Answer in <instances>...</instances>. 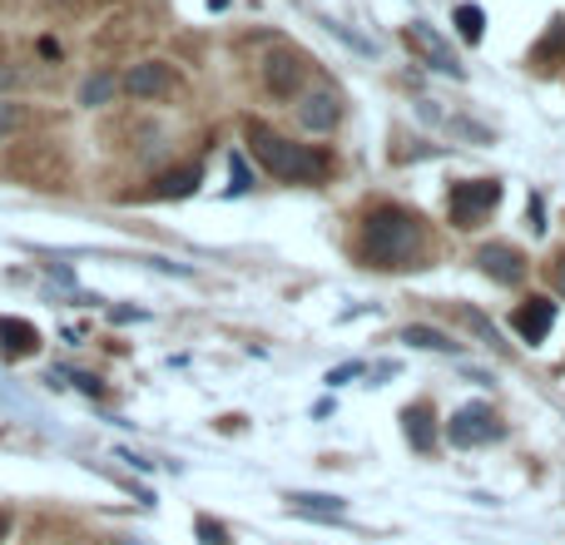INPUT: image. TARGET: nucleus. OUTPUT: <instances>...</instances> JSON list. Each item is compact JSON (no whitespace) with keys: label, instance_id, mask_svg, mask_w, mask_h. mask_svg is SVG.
<instances>
[{"label":"nucleus","instance_id":"1","mask_svg":"<svg viewBox=\"0 0 565 545\" xmlns=\"http://www.w3.org/2000/svg\"><path fill=\"white\" fill-rule=\"evenodd\" d=\"M362 248H367L372 268H417L422 254H427V234H422V218L412 209L397 204H377L367 214V234H362Z\"/></svg>","mask_w":565,"mask_h":545},{"label":"nucleus","instance_id":"2","mask_svg":"<svg viewBox=\"0 0 565 545\" xmlns=\"http://www.w3.org/2000/svg\"><path fill=\"white\" fill-rule=\"evenodd\" d=\"M244 139H248V149H254L258 164H264L274 179H282V184H318V179L328 174V159H322L318 149L292 145V139L274 135L268 125H258V119H248Z\"/></svg>","mask_w":565,"mask_h":545},{"label":"nucleus","instance_id":"3","mask_svg":"<svg viewBox=\"0 0 565 545\" xmlns=\"http://www.w3.org/2000/svg\"><path fill=\"white\" fill-rule=\"evenodd\" d=\"M497 204H501V184H497V179H467V184H451L447 218L461 228V234H471V228H481L491 214H497Z\"/></svg>","mask_w":565,"mask_h":545},{"label":"nucleus","instance_id":"4","mask_svg":"<svg viewBox=\"0 0 565 545\" xmlns=\"http://www.w3.org/2000/svg\"><path fill=\"white\" fill-rule=\"evenodd\" d=\"M402 40H407L412 55H422V65H431L437 75H451V79H467V70H461V60L451 55V45L441 40L437 25H427V20H412L407 30H402Z\"/></svg>","mask_w":565,"mask_h":545},{"label":"nucleus","instance_id":"5","mask_svg":"<svg viewBox=\"0 0 565 545\" xmlns=\"http://www.w3.org/2000/svg\"><path fill=\"white\" fill-rule=\"evenodd\" d=\"M491 437H501V427H497V417H491L487 402H467L461 412H451V421H447L451 447L471 451V447H481V441H491Z\"/></svg>","mask_w":565,"mask_h":545},{"label":"nucleus","instance_id":"6","mask_svg":"<svg viewBox=\"0 0 565 545\" xmlns=\"http://www.w3.org/2000/svg\"><path fill=\"white\" fill-rule=\"evenodd\" d=\"M302 75H308V60L298 55V50H274V55L264 60V85H268V95H278V99H292L302 89Z\"/></svg>","mask_w":565,"mask_h":545},{"label":"nucleus","instance_id":"7","mask_svg":"<svg viewBox=\"0 0 565 545\" xmlns=\"http://www.w3.org/2000/svg\"><path fill=\"white\" fill-rule=\"evenodd\" d=\"M477 264H481V272H487L491 282H501V288H516V282L526 278V258H521L511 244H487L477 254Z\"/></svg>","mask_w":565,"mask_h":545},{"label":"nucleus","instance_id":"8","mask_svg":"<svg viewBox=\"0 0 565 545\" xmlns=\"http://www.w3.org/2000/svg\"><path fill=\"white\" fill-rule=\"evenodd\" d=\"M511 328H516L521 342H531V348H536V342H546L551 328H556V302H551V298H526L516 308V318H511Z\"/></svg>","mask_w":565,"mask_h":545},{"label":"nucleus","instance_id":"9","mask_svg":"<svg viewBox=\"0 0 565 545\" xmlns=\"http://www.w3.org/2000/svg\"><path fill=\"white\" fill-rule=\"evenodd\" d=\"M338 115H342V105L332 89H308V95L298 99V125L308 129V135H328V129L338 125Z\"/></svg>","mask_w":565,"mask_h":545},{"label":"nucleus","instance_id":"10","mask_svg":"<svg viewBox=\"0 0 565 545\" xmlns=\"http://www.w3.org/2000/svg\"><path fill=\"white\" fill-rule=\"evenodd\" d=\"M119 85L135 99H164L169 89H174V75H169V65H159V60H145V65H135Z\"/></svg>","mask_w":565,"mask_h":545},{"label":"nucleus","instance_id":"11","mask_svg":"<svg viewBox=\"0 0 565 545\" xmlns=\"http://www.w3.org/2000/svg\"><path fill=\"white\" fill-rule=\"evenodd\" d=\"M402 431H407V447L427 457V451L437 447V417H431V402H412V407L402 412Z\"/></svg>","mask_w":565,"mask_h":545},{"label":"nucleus","instance_id":"12","mask_svg":"<svg viewBox=\"0 0 565 545\" xmlns=\"http://www.w3.org/2000/svg\"><path fill=\"white\" fill-rule=\"evenodd\" d=\"M0 352H6V357H35L40 328L25 318H0Z\"/></svg>","mask_w":565,"mask_h":545},{"label":"nucleus","instance_id":"13","mask_svg":"<svg viewBox=\"0 0 565 545\" xmlns=\"http://www.w3.org/2000/svg\"><path fill=\"white\" fill-rule=\"evenodd\" d=\"M288 511L312 516V521H342L348 516V506H342L338 496H312V491H288Z\"/></svg>","mask_w":565,"mask_h":545},{"label":"nucleus","instance_id":"14","mask_svg":"<svg viewBox=\"0 0 565 545\" xmlns=\"http://www.w3.org/2000/svg\"><path fill=\"white\" fill-rule=\"evenodd\" d=\"M199 184H204L199 164H184V169H174V174L154 179V189H149V194H154V199H189V194H199Z\"/></svg>","mask_w":565,"mask_h":545},{"label":"nucleus","instance_id":"15","mask_svg":"<svg viewBox=\"0 0 565 545\" xmlns=\"http://www.w3.org/2000/svg\"><path fill=\"white\" fill-rule=\"evenodd\" d=\"M115 89H119L115 70H99V75H89L85 85H79V105H85V109H99V105H109V99H115Z\"/></svg>","mask_w":565,"mask_h":545},{"label":"nucleus","instance_id":"16","mask_svg":"<svg viewBox=\"0 0 565 545\" xmlns=\"http://www.w3.org/2000/svg\"><path fill=\"white\" fill-rule=\"evenodd\" d=\"M402 342H412V348H422V352H457V342H451L447 332L427 328V322H407V328H402Z\"/></svg>","mask_w":565,"mask_h":545},{"label":"nucleus","instance_id":"17","mask_svg":"<svg viewBox=\"0 0 565 545\" xmlns=\"http://www.w3.org/2000/svg\"><path fill=\"white\" fill-rule=\"evenodd\" d=\"M457 318L467 322L471 332H477L481 342H487V348H497V352H507V342H501V332H497V322L487 318V312H477V308H457Z\"/></svg>","mask_w":565,"mask_h":545},{"label":"nucleus","instance_id":"18","mask_svg":"<svg viewBox=\"0 0 565 545\" xmlns=\"http://www.w3.org/2000/svg\"><path fill=\"white\" fill-rule=\"evenodd\" d=\"M457 30H461V40L477 45V40L487 35V15H481V6H457Z\"/></svg>","mask_w":565,"mask_h":545},{"label":"nucleus","instance_id":"19","mask_svg":"<svg viewBox=\"0 0 565 545\" xmlns=\"http://www.w3.org/2000/svg\"><path fill=\"white\" fill-rule=\"evenodd\" d=\"M565 50V20H551V35L536 45V65H556Z\"/></svg>","mask_w":565,"mask_h":545},{"label":"nucleus","instance_id":"20","mask_svg":"<svg viewBox=\"0 0 565 545\" xmlns=\"http://www.w3.org/2000/svg\"><path fill=\"white\" fill-rule=\"evenodd\" d=\"M447 129H451L457 139H471V145H491V129L471 125V119H447Z\"/></svg>","mask_w":565,"mask_h":545},{"label":"nucleus","instance_id":"21","mask_svg":"<svg viewBox=\"0 0 565 545\" xmlns=\"http://www.w3.org/2000/svg\"><path fill=\"white\" fill-rule=\"evenodd\" d=\"M20 125H25V109H20L15 99H0V139H6V135H15Z\"/></svg>","mask_w":565,"mask_h":545},{"label":"nucleus","instance_id":"22","mask_svg":"<svg viewBox=\"0 0 565 545\" xmlns=\"http://www.w3.org/2000/svg\"><path fill=\"white\" fill-rule=\"evenodd\" d=\"M199 536H204V545H228V531L209 516H199Z\"/></svg>","mask_w":565,"mask_h":545},{"label":"nucleus","instance_id":"23","mask_svg":"<svg viewBox=\"0 0 565 545\" xmlns=\"http://www.w3.org/2000/svg\"><path fill=\"white\" fill-rule=\"evenodd\" d=\"M358 372H362V362H342V367H332V372H328V382H332V387H342V382H352Z\"/></svg>","mask_w":565,"mask_h":545},{"label":"nucleus","instance_id":"24","mask_svg":"<svg viewBox=\"0 0 565 545\" xmlns=\"http://www.w3.org/2000/svg\"><path fill=\"white\" fill-rule=\"evenodd\" d=\"M228 174H234V194H244V189H248V164H244V159H228Z\"/></svg>","mask_w":565,"mask_h":545},{"label":"nucleus","instance_id":"25","mask_svg":"<svg viewBox=\"0 0 565 545\" xmlns=\"http://www.w3.org/2000/svg\"><path fill=\"white\" fill-rule=\"evenodd\" d=\"M526 214H531V234H541V228H546V224H541V199H531Z\"/></svg>","mask_w":565,"mask_h":545},{"label":"nucleus","instance_id":"26","mask_svg":"<svg viewBox=\"0 0 565 545\" xmlns=\"http://www.w3.org/2000/svg\"><path fill=\"white\" fill-rule=\"evenodd\" d=\"M119 461H129V467H135V471H149V467H154V461H145V457H135V451H119Z\"/></svg>","mask_w":565,"mask_h":545},{"label":"nucleus","instance_id":"27","mask_svg":"<svg viewBox=\"0 0 565 545\" xmlns=\"http://www.w3.org/2000/svg\"><path fill=\"white\" fill-rule=\"evenodd\" d=\"M556 292H561V298H565V254L556 258Z\"/></svg>","mask_w":565,"mask_h":545},{"label":"nucleus","instance_id":"28","mask_svg":"<svg viewBox=\"0 0 565 545\" xmlns=\"http://www.w3.org/2000/svg\"><path fill=\"white\" fill-rule=\"evenodd\" d=\"M10 536V511H0V541Z\"/></svg>","mask_w":565,"mask_h":545},{"label":"nucleus","instance_id":"29","mask_svg":"<svg viewBox=\"0 0 565 545\" xmlns=\"http://www.w3.org/2000/svg\"><path fill=\"white\" fill-rule=\"evenodd\" d=\"M15 85V75H10V70H0V89H10Z\"/></svg>","mask_w":565,"mask_h":545}]
</instances>
